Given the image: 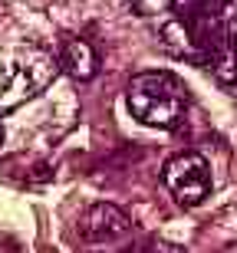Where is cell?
<instances>
[{
  "label": "cell",
  "instance_id": "cell-1",
  "mask_svg": "<svg viewBox=\"0 0 237 253\" xmlns=\"http://www.w3.org/2000/svg\"><path fill=\"white\" fill-rule=\"evenodd\" d=\"M129 112L142 125L152 128H178L185 112H188V85L178 76L152 69V73L132 76V83L125 89Z\"/></svg>",
  "mask_w": 237,
  "mask_h": 253
},
{
  "label": "cell",
  "instance_id": "cell-2",
  "mask_svg": "<svg viewBox=\"0 0 237 253\" xmlns=\"http://www.w3.org/2000/svg\"><path fill=\"white\" fill-rule=\"evenodd\" d=\"M53 76H56V59L49 56L47 49H40V46L20 49L7 73V85L0 92V115L17 109L27 99H33L37 92H43L53 83Z\"/></svg>",
  "mask_w": 237,
  "mask_h": 253
},
{
  "label": "cell",
  "instance_id": "cell-3",
  "mask_svg": "<svg viewBox=\"0 0 237 253\" xmlns=\"http://www.w3.org/2000/svg\"><path fill=\"white\" fill-rule=\"evenodd\" d=\"M161 181L175 194V201L185 207H198L211 194V168L204 161V155H198V151L175 155L161 171Z\"/></svg>",
  "mask_w": 237,
  "mask_h": 253
},
{
  "label": "cell",
  "instance_id": "cell-4",
  "mask_svg": "<svg viewBox=\"0 0 237 253\" xmlns=\"http://www.w3.org/2000/svg\"><path fill=\"white\" fill-rule=\"evenodd\" d=\"M132 230V220L125 211H119L115 204H93L79 217V234L89 244H109V240H119Z\"/></svg>",
  "mask_w": 237,
  "mask_h": 253
},
{
  "label": "cell",
  "instance_id": "cell-5",
  "mask_svg": "<svg viewBox=\"0 0 237 253\" xmlns=\"http://www.w3.org/2000/svg\"><path fill=\"white\" fill-rule=\"evenodd\" d=\"M56 66L63 73H69L73 79L79 83H89L95 73H99V56H95V49L79 37H66L63 40V46H59V59Z\"/></svg>",
  "mask_w": 237,
  "mask_h": 253
},
{
  "label": "cell",
  "instance_id": "cell-6",
  "mask_svg": "<svg viewBox=\"0 0 237 253\" xmlns=\"http://www.w3.org/2000/svg\"><path fill=\"white\" fill-rule=\"evenodd\" d=\"M122 253H185V247L171 244V240H161V237H142L139 244H132Z\"/></svg>",
  "mask_w": 237,
  "mask_h": 253
},
{
  "label": "cell",
  "instance_id": "cell-7",
  "mask_svg": "<svg viewBox=\"0 0 237 253\" xmlns=\"http://www.w3.org/2000/svg\"><path fill=\"white\" fill-rule=\"evenodd\" d=\"M228 3H237V0H228Z\"/></svg>",
  "mask_w": 237,
  "mask_h": 253
}]
</instances>
